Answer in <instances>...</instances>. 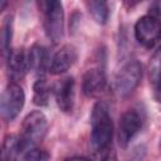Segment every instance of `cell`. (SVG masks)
<instances>
[{
  "label": "cell",
  "instance_id": "1",
  "mask_svg": "<svg viewBox=\"0 0 161 161\" xmlns=\"http://www.w3.org/2000/svg\"><path fill=\"white\" fill-rule=\"evenodd\" d=\"M113 122L108 104L104 101H97L91 112V136L89 148L91 158L108 160L112 156Z\"/></svg>",
  "mask_w": 161,
  "mask_h": 161
},
{
  "label": "cell",
  "instance_id": "2",
  "mask_svg": "<svg viewBox=\"0 0 161 161\" xmlns=\"http://www.w3.org/2000/svg\"><path fill=\"white\" fill-rule=\"evenodd\" d=\"M48 132V119L42 111H31L25 116L20 128V145H21V157L23 155L38 146ZM20 157V158H21Z\"/></svg>",
  "mask_w": 161,
  "mask_h": 161
},
{
  "label": "cell",
  "instance_id": "3",
  "mask_svg": "<svg viewBox=\"0 0 161 161\" xmlns=\"http://www.w3.org/2000/svg\"><path fill=\"white\" fill-rule=\"evenodd\" d=\"M43 14V28L47 38L58 44L64 35V9L62 0H43L38 4Z\"/></svg>",
  "mask_w": 161,
  "mask_h": 161
},
{
  "label": "cell",
  "instance_id": "4",
  "mask_svg": "<svg viewBox=\"0 0 161 161\" xmlns=\"http://www.w3.org/2000/svg\"><path fill=\"white\" fill-rule=\"evenodd\" d=\"M146 121V113L140 107L127 109L121 117L117 127V141L121 148H127L141 132Z\"/></svg>",
  "mask_w": 161,
  "mask_h": 161
},
{
  "label": "cell",
  "instance_id": "5",
  "mask_svg": "<svg viewBox=\"0 0 161 161\" xmlns=\"http://www.w3.org/2000/svg\"><path fill=\"white\" fill-rule=\"evenodd\" d=\"M142 79V65L138 60L131 59L126 62L117 72L113 82V89L119 98L131 96Z\"/></svg>",
  "mask_w": 161,
  "mask_h": 161
},
{
  "label": "cell",
  "instance_id": "6",
  "mask_svg": "<svg viewBox=\"0 0 161 161\" xmlns=\"http://www.w3.org/2000/svg\"><path fill=\"white\" fill-rule=\"evenodd\" d=\"M25 104V93L16 82H10L3 91L0 98V116L4 122H13Z\"/></svg>",
  "mask_w": 161,
  "mask_h": 161
},
{
  "label": "cell",
  "instance_id": "7",
  "mask_svg": "<svg viewBox=\"0 0 161 161\" xmlns=\"http://www.w3.org/2000/svg\"><path fill=\"white\" fill-rule=\"evenodd\" d=\"M135 38L145 48H153L161 40V20L152 14L141 16L133 28Z\"/></svg>",
  "mask_w": 161,
  "mask_h": 161
},
{
  "label": "cell",
  "instance_id": "8",
  "mask_svg": "<svg viewBox=\"0 0 161 161\" xmlns=\"http://www.w3.org/2000/svg\"><path fill=\"white\" fill-rule=\"evenodd\" d=\"M106 87H107L106 70L101 63L86 70L82 79V91L86 97L88 98L99 97L106 91Z\"/></svg>",
  "mask_w": 161,
  "mask_h": 161
},
{
  "label": "cell",
  "instance_id": "9",
  "mask_svg": "<svg viewBox=\"0 0 161 161\" xmlns=\"http://www.w3.org/2000/svg\"><path fill=\"white\" fill-rule=\"evenodd\" d=\"M54 97L58 108L63 113H70L75 102V80L68 75L62 78L54 87Z\"/></svg>",
  "mask_w": 161,
  "mask_h": 161
},
{
  "label": "cell",
  "instance_id": "10",
  "mask_svg": "<svg viewBox=\"0 0 161 161\" xmlns=\"http://www.w3.org/2000/svg\"><path fill=\"white\" fill-rule=\"evenodd\" d=\"M78 52L73 44H64L59 50L55 52L53 58L50 59L49 72L54 75H60L68 72L73 64L77 62Z\"/></svg>",
  "mask_w": 161,
  "mask_h": 161
},
{
  "label": "cell",
  "instance_id": "11",
  "mask_svg": "<svg viewBox=\"0 0 161 161\" xmlns=\"http://www.w3.org/2000/svg\"><path fill=\"white\" fill-rule=\"evenodd\" d=\"M6 60H8V77H9L10 82L18 83L30 70L28 52L23 48L11 50V53L8 55Z\"/></svg>",
  "mask_w": 161,
  "mask_h": 161
},
{
  "label": "cell",
  "instance_id": "12",
  "mask_svg": "<svg viewBox=\"0 0 161 161\" xmlns=\"http://www.w3.org/2000/svg\"><path fill=\"white\" fill-rule=\"evenodd\" d=\"M29 58V68L30 70L38 77H45V72L49 70L50 59L45 47L40 44H34L28 50Z\"/></svg>",
  "mask_w": 161,
  "mask_h": 161
},
{
  "label": "cell",
  "instance_id": "13",
  "mask_svg": "<svg viewBox=\"0 0 161 161\" xmlns=\"http://www.w3.org/2000/svg\"><path fill=\"white\" fill-rule=\"evenodd\" d=\"M87 8L93 20L99 25H106L109 19L108 0H88Z\"/></svg>",
  "mask_w": 161,
  "mask_h": 161
},
{
  "label": "cell",
  "instance_id": "14",
  "mask_svg": "<svg viewBox=\"0 0 161 161\" xmlns=\"http://www.w3.org/2000/svg\"><path fill=\"white\" fill-rule=\"evenodd\" d=\"M50 97V87L45 77H38L33 84V102L36 106L44 107Z\"/></svg>",
  "mask_w": 161,
  "mask_h": 161
},
{
  "label": "cell",
  "instance_id": "15",
  "mask_svg": "<svg viewBox=\"0 0 161 161\" xmlns=\"http://www.w3.org/2000/svg\"><path fill=\"white\" fill-rule=\"evenodd\" d=\"M21 157V145H20V138L9 135L4 138L3 141V151H1V158L4 161H10V160H16Z\"/></svg>",
  "mask_w": 161,
  "mask_h": 161
},
{
  "label": "cell",
  "instance_id": "16",
  "mask_svg": "<svg viewBox=\"0 0 161 161\" xmlns=\"http://www.w3.org/2000/svg\"><path fill=\"white\" fill-rule=\"evenodd\" d=\"M13 34H14V18L13 15H6L4 21H3V28H1V50L3 55L8 58V55L11 53V40H13Z\"/></svg>",
  "mask_w": 161,
  "mask_h": 161
},
{
  "label": "cell",
  "instance_id": "17",
  "mask_svg": "<svg viewBox=\"0 0 161 161\" xmlns=\"http://www.w3.org/2000/svg\"><path fill=\"white\" fill-rule=\"evenodd\" d=\"M21 158H24V160H48V158H50V155L45 150L35 146V147L28 150L23 155Z\"/></svg>",
  "mask_w": 161,
  "mask_h": 161
},
{
  "label": "cell",
  "instance_id": "18",
  "mask_svg": "<svg viewBox=\"0 0 161 161\" xmlns=\"http://www.w3.org/2000/svg\"><path fill=\"white\" fill-rule=\"evenodd\" d=\"M152 84L155 89V97L158 102H161V60L152 73Z\"/></svg>",
  "mask_w": 161,
  "mask_h": 161
},
{
  "label": "cell",
  "instance_id": "19",
  "mask_svg": "<svg viewBox=\"0 0 161 161\" xmlns=\"http://www.w3.org/2000/svg\"><path fill=\"white\" fill-rule=\"evenodd\" d=\"M150 10H151L150 14H152L153 16H156L161 20V0H155L153 4L151 5Z\"/></svg>",
  "mask_w": 161,
  "mask_h": 161
},
{
  "label": "cell",
  "instance_id": "20",
  "mask_svg": "<svg viewBox=\"0 0 161 161\" xmlns=\"http://www.w3.org/2000/svg\"><path fill=\"white\" fill-rule=\"evenodd\" d=\"M123 1V5L127 8V9H132V8H135L136 5H138L142 0H122Z\"/></svg>",
  "mask_w": 161,
  "mask_h": 161
},
{
  "label": "cell",
  "instance_id": "21",
  "mask_svg": "<svg viewBox=\"0 0 161 161\" xmlns=\"http://www.w3.org/2000/svg\"><path fill=\"white\" fill-rule=\"evenodd\" d=\"M158 150H160V152H161V137H160V142H158Z\"/></svg>",
  "mask_w": 161,
  "mask_h": 161
},
{
  "label": "cell",
  "instance_id": "22",
  "mask_svg": "<svg viewBox=\"0 0 161 161\" xmlns=\"http://www.w3.org/2000/svg\"><path fill=\"white\" fill-rule=\"evenodd\" d=\"M25 1H29V0H25Z\"/></svg>",
  "mask_w": 161,
  "mask_h": 161
}]
</instances>
